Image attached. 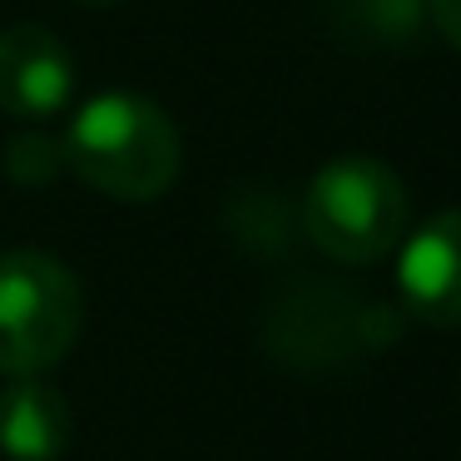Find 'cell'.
Returning a JSON list of instances; mask_svg holds the SVG:
<instances>
[{"instance_id":"cell-1","label":"cell","mask_w":461,"mask_h":461,"mask_svg":"<svg viewBox=\"0 0 461 461\" xmlns=\"http://www.w3.org/2000/svg\"><path fill=\"white\" fill-rule=\"evenodd\" d=\"M65 164L95 194L149 203L179 179V130L159 104L140 95H95L65 130Z\"/></svg>"},{"instance_id":"cell-7","label":"cell","mask_w":461,"mask_h":461,"mask_svg":"<svg viewBox=\"0 0 461 461\" xmlns=\"http://www.w3.org/2000/svg\"><path fill=\"white\" fill-rule=\"evenodd\" d=\"M338 5L352 21V31L377 45L417 41L421 21H427V0H338Z\"/></svg>"},{"instance_id":"cell-5","label":"cell","mask_w":461,"mask_h":461,"mask_svg":"<svg viewBox=\"0 0 461 461\" xmlns=\"http://www.w3.org/2000/svg\"><path fill=\"white\" fill-rule=\"evenodd\" d=\"M75 90V60L45 25L0 31V110L15 120H50Z\"/></svg>"},{"instance_id":"cell-8","label":"cell","mask_w":461,"mask_h":461,"mask_svg":"<svg viewBox=\"0 0 461 461\" xmlns=\"http://www.w3.org/2000/svg\"><path fill=\"white\" fill-rule=\"evenodd\" d=\"M65 164V144L45 140V134H21V140H11V149H5V169H11V179L21 184H50L55 174H60Z\"/></svg>"},{"instance_id":"cell-9","label":"cell","mask_w":461,"mask_h":461,"mask_svg":"<svg viewBox=\"0 0 461 461\" xmlns=\"http://www.w3.org/2000/svg\"><path fill=\"white\" fill-rule=\"evenodd\" d=\"M427 15H431V25L461 50V0H427Z\"/></svg>"},{"instance_id":"cell-6","label":"cell","mask_w":461,"mask_h":461,"mask_svg":"<svg viewBox=\"0 0 461 461\" xmlns=\"http://www.w3.org/2000/svg\"><path fill=\"white\" fill-rule=\"evenodd\" d=\"M70 402L60 387L31 377H11L0 387V456L5 461H60L70 447Z\"/></svg>"},{"instance_id":"cell-2","label":"cell","mask_w":461,"mask_h":461,"mask_svg":"<svg viewBox=\"0 0 461 461\" xmlns=\"http://www.w3.org/2000/svg\"><path fill=\"white\" fill-rule=\"evenodd\" d=\"M303 229L332 263H377L407 233V189L382 159L342 154L312 174Z\"/></svg>"},{"instance_id":"cell-10","label":"cell","mask_w":461,"mask_h":461,"mask_svg":"<svg viewBox=\"0 0 461 461\" xmlns=\"http://www.w3.org/2000/svg\"><path fill=\"white\" fill-rule=\"evenodd\" d=\"M80 5H114V0H80Z\"/></svg>"},{"instance_id":"cell-4","label":"cell","mask_w":461,"mask_h":461,"mask_svg":"<svg viewBox=\"0 0 461 461\" xmlns=\"http://www.w3.org/2000/svg\"><path fill=\"white\" fill-rule=\"evenodd\" d=\"M402 308L427 328H461V209L427 219L397 253Z\"/></svg>"},{"instance_id":"cell-3","label":"cell","mask_w":461,"mask_h":461,"mask_svg":"<svg viewBox=\"0 0 461 461\" xmlns=\"http://www.w3.org/2000/svg\"><path fill=\"white\" fill-rule=\"evenodd\" d=\"M85 298L75 273L41 249L0 253V372L31 377L75 348Z\"/></svg>"}]
</instances>
